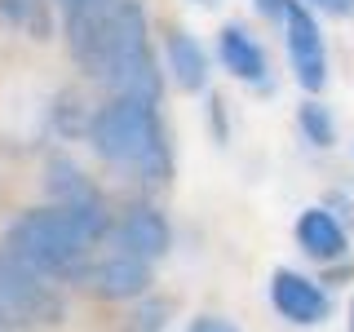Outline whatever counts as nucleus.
Listing matches in <instances>:
<instances>
[{
  "mask_svg": "<svg viewBox=\"0 0 354 332\" xmlns=\"http://www.w3.org/2000/svg\"><path fill=\"white\" fill-rule=\"evenodd\" d=\"M164 53H169V71H173L177 89L199 93V89L208 84V53L199 49V40L191 31H173L169 44H164Z\"/></svg>",
  "mask_w": 354,
  "mask_h": 332,
  "instance_id": "9b49d317",
  "label": "nucleus"
},
{
  "mask_svg": "<svg viewBox=\"0 0 354 332\" xmlns=\"http://www.w3.org/2000/svg\"><path fill=\"white\" fill-rule=\"evenodd\" d=\"M102 80L115 98H142V102H160L164 75L147 44V14L138 0H115L106 14V44H102Z\"/></svg>",
  "mask_w": 354,
  "mask_h": 332,
  "instance_id": "7ed1b4c3",
  "label": "nucleus"
},
{
  "mask_svg": "<svg viewBox=\"0 0 354 332\" xmlns=\"http://www.w3.org/2000/svg\"><path fill=\"white\" fill-rule=\"evenodd\" d=\"M164 310H169L164 302H147L138 315H133V332H160L164 328Z\"/></svg>",
  "mask_w": 354,
  "mask_h": 332,
  "instance_id": "2eb2a0df",
  "label": "nucleus"
},
{
  "mask_svg": "<svg viewBox=\"0 0 354 332\" xmlns=\"http://www.w3.org/2000/svg\"><path fill=\"white\" fill-rule=\"evenodd\" d=\"M88 284H93L97 297L106 302H133V297H147L151 288V261L133 257V252H111L88 270Z\"/></svg>",
  "mask_w": 354,
  "mask_h": 332,
  "instance_id": "6e6552de",
  "label": "nucleus"
},
{
  "mask_svg": "<svg viewBox=\"0 0 354 332\" xmlns=\"http://www.w3.org/2000/svg\"><path fill=\"white\" fill-rule=\"evenodd\" d=\"M257 5H261V14H266V18H279V22H283L288 0H257Z\"/></svg>",
  "mask_w": 354,
  "mask_h": 332,
  "instance_id": "f3484780",
  "label": "nucleus"
},
{
  "mask_svg": "<svg viewBox=\"0 0 354 332\" xmlns=\"http://www.w3.org/2000/svg\"><path fill=\"white\" fill-rule=\"evenodd\" d=\"M88 147L102 160L147 177L155 186L173 177V151L164 120L155 102H142V98H111L106 107H97L88 116Z\"/></svg>",
  "mask_w": 354,
  "mask_h": 332,
  "instance_id": "f257e3e1",
  "label": "nucleus"
},
{
  "mask_svg": "<svg viewBox=\"0 0 354 332\" xmlns=\"http://www.w3.org/2000/svg\"><path fill=\"white\" fill-rule=\"evenodd\" d=\"M84 5H111V0H62V9H84Z\"/></svg>",
  "mask_w": 354,
  "mask_h": 332,
  "instance_id": "a211bd4d",
  "label": "nucleus"
},
{
  "mask_svg": "<svg viewBox=\"0 0 354 332\" xmlns=\"http://www.w3.org/2000/svg\"><path fill=\"white\" fill-rule=\"evenodd\" d=\"M195 5H213V0H195Z\"/></svg>",
  "mask_w": 354,
  "mask_h": 332,
  "instance_id": "aec40b11",
  "label": "nucleus"
},
{
  "mask_svg": "<svg viewBox=\"0 0 354 332\" xmlns=\"http://www.w3.org/2000/svg\"><path fill=\"white\" fill-rule=\"evenodd\" d=\"M297 243L319 261H337L346 252V230H341V221L328 208H306L297 217Z\"/></svg>",
  "mask_w": 354,
  "mask_h": 332,
  "instance_id": "9d476101",
  "label": "nucleus"
},
{
  "mask_svg": "<svg viewBox=\"0 0 354 332\" xmlns=\"http://www.w3.org/2000/svg\"><path fill=\"white\" fill-rule=\"evenodd\" d=\"M283 36H288V58L301 89H324L328 84V53H324V36H319V22L310 18V9L301 0H288L283 9Z\"/></svg>",
  "mask_w": 354,
  "mask_h": 332,
  "instance_id": "39448f33",
  "label": "nucleus"
},
{
  "mask_svg": "<svg viewBox=\"0 0 354 332\" xmlns=\"http://www.w3.org/2000/svg\"><path fill=\"white\" fill-rule=\"evenodd\" d=\"M115 243H120V252H133V257H142V261H160L173 243V226L160 208L133 204L115 226Z\"/></svg>",
  "mask_w": 354,
  "mask_h": 332,
  "instance_id": "0eeeda50",
  "label": "nucleus"
},
{
  "mask_svg": "<svg viewBox=\"0 0 354 332\" xmlns=\"http://www.w3.org/2000/svg\"><path fill=\"white\" fill-rule=\"evenodd\" d=\"M297 124H301V133L315 142V147H332V142H337V120H332L328 107H319V102H306L297 111Z\"/></svg>",
  "mask_w": 354,
  "mask_h": 332,
  "instance_id": "4468645a",
  "label": "nucleus"
},
{
  "mask_svg": "<svg viewBox=\"0 0 354 332\" xmlns=\"http://www.w3.org/2000/svg\"><path fill=\"white\" fill-rule=\"evenodd\" d=\"M270 302L274 310L288 319V324H297V328H315V324H324L328 319V293L319 288L315 279H306V275H297V270H274V279H270Z\"/></svg>",
  "mask_w": 354,
  "mask_h": 332,
  "instance_id": "423d86ee",
  "label": "nucleus"
},
{
  "mask_svg": "<svg viewBox=\"0 0 354 332\" xmlns=\"http://www.w3.org/2000/svg\"><path fill=\"white\" fill-rule=\"evenodd\" d=\"M217 53H221V62H226V71L235 75V80H243V84H266V80H270L266 49L243 27H235V22H230V27H221Z\"/></svg>",
  "mask_w": 354,
  "mask_h": 332,
  "instance_id": "1a4fd4ad",
  "label": "nucleus"
},
{
  "mask_svg": "<svg viewBox=\"0 0 354 332\" xmlns=\"http://www.w3.org/2000/svg\"><path fill=\"white\" fill-rule=\"evenodd\" d=\"M58 319L62 297L53 293V279L0 248V324H58Z\"/></svg>",
  "mask_w": 354,
  "mask_h": 332,
  "instance_id": "20e7f679",
  "label": "nucleus"
},
{
  "mask_svg": "<svg viewBox=\"0 0 354 332\" xmlns=\"http://www.w3.org/2000/svg\"><path fill=\"white\" fill-rule=\"evenodd\" d=\"M5 248L14 252L22 266L40 270L44 279H80L88 270V248L93 239L84 235V226L66 213L62 204L53 208H31L22 213L5 235Z\"/></svg>",
  "mask_w": 354,
  "mask_h": 332,
  "instance_id": "f03ea898",
  "label": "nucleus"
},
{
  "mask_svg": "<svg viewBox=\"0 0 354 332\" xmlns=\"http://www.w3.org/2000/svg\"><path fill=\"white\" fill-rule=\"evenodd\" d=\"M186 332H239L230 319H221V315H199V319H191V328Z\"/></svg>",
  "mask_w": 354,
  "mask_h": 332,
  "instance_id": "dca6fc26",
  "label": "nucleus"
},
{
  "mask_svg": "<svg viewBox=\"0 0 354 332\" xmlns=\"http://www.w3.org/2000/svg\"><path fill=\"white\" fill-rule=\"evenodd\" d=\"M49 177H44V186H49V195L58 199V204H80V199H93L97 191L88 186V177L80 173V164H71V160H49V169H44Z\"/></svg>",
  "mask_w": 354,
  "mask_h": 332,
  "instance_id": "f8f14e48",
  "label": "nucleus"
},
{
  "mask_svg": "<svg viewBox=\"0 0 354 332\" xmlns=\"http://www.w3.org/2000/svg\"><path fill=\"white\" fill-rule=\"evenodd\" d=\"M350 332H354V306H350Z\"/></svg>",
  "mask_w": 354,
  "mask_h": 332,
  "instance_id": "6ab92c4d",
  "label": "nucleus"
},
{
  "mask_svg": "<svg viewBox=\"0 0 354 332\" xmlns=\"http://www.w3.org/2000/svg\"><path fill=\"white\" fill-rule=\"evenodd\" d=\"M0 18L27 36H49V5L44 0H0Z\"/></svg>",
  "mask_w": 354,
  "mask_h": 332,
  "instance_id": "ddd939ff",
  "label": "nucleus"
}]
</instances>
